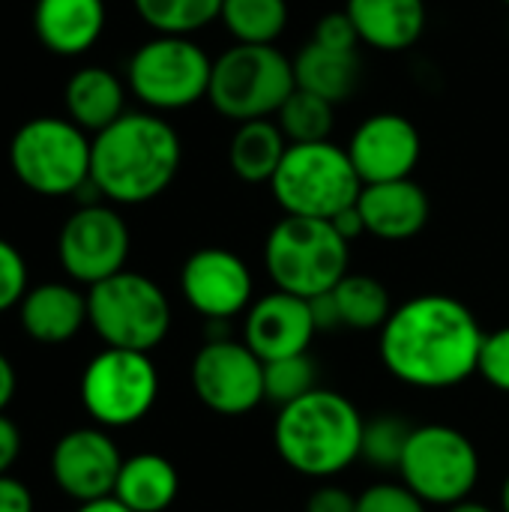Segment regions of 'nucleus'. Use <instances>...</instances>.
<instances>
[{
    "label": "nucleus",
    "mask_w": 509,
    "mask_h": 512,
    "mask_svg": "<svg viewBox=\"0 0 509 512\" xmlns=\"http://www.w3.org/2000/svg\"><path fill=\"white\" fill-rule=\"evenodd\" d=\"M483 327L450 294H417L393 309L378 333L384 369L417 390H453L477 375Z\"/></svg>",
    "instance_id": "nucleus-1"
},
{
    "label": "nucleus",
    "mask_w": 509,
    "mask_h": 512,
    "mask_svg": "<svg viewBox=\"0 0 509 512\" xmlns=\"http://www.w3.org/2000/svg\"><path fill=\"white\" fill-rule=\"evenodd\" d=\"M183 144L177 129L156 111H126L93 135L90 183L102 201L135 207L159 198L177 177Z\"/></svg>",
    "instance_id": "nucleus-2"
},
{
    "label": "nucleus",
    "mask_w": 509,
    "mask_h": 512,
    "mask_svg": "<svg viewBox=\"0 0 509 512\" xmlns=\"http://www.w3.org/2000/svg\"><path fill=\"white\" fill-rule=\"evenodd\" d=\"M363 414L357 405L327 387L279 408L273 444L279 459L300 477L333 480L360 462Z\"/></svg>",
    "instance_id": "nucleus-3"
},
{
    "label": "nucleus",
    "mask_w": 509,
    "mask_h": 512,
    "mask_svg": "<svg viewBox=\"0 0 509 512\" xmlns=\"http://www.w3.org/2000/svg\"><path fill=\"white\" fill-rule=\"evenodd\" d=\"M348 246L327 219L282 216L264 240V270L279 291L315 300L348 276Z\"/></svg>",
    "instance_id": "nucleus-4"
},
{
    "label": "nucleus",
    "mask_w": 509,
    "mask_h": 512,
    "mask_svg": "<svg viewBox=\"0 0 509 512\" xmlns=\"http://www.w3.org/2000/svg\"><path fill=\"white\" fill-rule=\"evenodd\" d=\"M93 138L69 117H33L21 123L9 141V168L15 180L42 195H78L90 183Z\"/></svg>",
    "instance_id": "nucleus-5"
},
{
    "label": "nucleus",
    "mask_w": 509,
    "mask_h": 512,
    "mask_svg": "<svg viewBox=\"0 0 509 512\" xmlns=\"http://www.w3.org/2000/svg\"><path fill=\"white\" fill-rule=\"evenodd\" d=\"M270 192L285 216L330 222L357 204L363 180L357 177L345 147L333 141L291 144L270 180Z\"/></svg>",
    "instance_id": "nucleus-6"
},
{
    "label": "nucleus",
    "mask_w": 509,
    "mask_h": 512,
    "mask_svg": "<svg viewBox=\"0 0 509 512\" xmlns=\"http://www.w3.org/2000/svg\"><path fill=\"white\" fill-rule=\"evenodd\" d=\"M297 90L294 60L276 45H231L213 60L207 102L234 123L267 120Z\"/></svg>",
    "instance_id": "nucleus-7"
},
{
    "label": "nucleus",
    "mask_w": 509,
    "mask_h": 512,
    "mask_svg": "<svg viewBox=\"0 0 509 512\" xmlns=\"http://www.w3.org/2000/svg\"><path fill=\"white\" fill-rule=\"evenodd\" d=\"M87 324L105 348L150 354L171 330V303L150 276L120 270L87 288Z\"/></svg>",
    "instance_id": "nucleus-8"
},
{
    "label": "nucleus",
    "mask_w": 509,
    "mask_h": 512,
    "mask_svg": "<svg viewBox=\"0 0 509 512\" xmlns=\"http://www.w3.org/2000/svg\"><path fill=\"white\" fill-rule=\"evenodd\" d=\"M213 57L192 36H165L141 42L126 63L129 93L147 111H183L207 99Z\"/></svg>",
    "instance_id": "nucleus-9"
},
{
    "label": "nucleus",
    "mask_w": 509,
    "mask_h": 512,
    "mask_svg": "<svg viewBox=\"0 0 509 512\" xmlns=\"http://www.w3.org/2000/svg\"><path fill=\"white\" fill-rule=\"evenodd\" d=\"M480 471V450L462 429L426 423L414 426L396 474L420 501L447 510L474 495Z\"/></svg>",
    "instance_id": "nucleus-10"
},
{
    "label": "nucleus",
    "mask_w": 509,
    "mask_h": 512,
    "mask_svg": "<svg viewBox=\"0 0 509 512\" xmlns=\"http://www.w3.org/2000/svg\"><path fill=\"white\" fill-rule=\"evenodd\" d=\"M81 405L102 429L141 423L159 399V372L150 354L105 348L81 372Z\"/></svg>",
    "instance_id": "nucleus-11"
},
{
    "label": "nucleus",
    "mask_w": 509,
    "mask_h": 512,
    "mask_svg": "<svg viewBox=\"0 0 509 512\" xmlns=\"http://www.w3.org/2000/svg\"><path fill=\"white\" fill-rule=\"evenodd\" d=\"M192 393L219 417L252 414L264 399V360L243 339H207L189 366Z\"/></svg>",
    "instance_id": "nucleus-12"
},
{
    "label": "nucleus",
    "mask_w": 509,
    "mask_h": 512,
    "mask_svg": "<svg viewBox=\"0 0 509 512\" xmlns=\"http://www.w3.org/2000/svg\"><path fill=\"white\" fill-rule=\"evenodd\" d=\"M132 249L129 225L114 204H81L57 234V258L78 285H99L126 270Z\"/></svg>",
    "instance_id": "nucleus-13"
},
{
    "label": "nucleus",
    "mask_w": 509,
    "mask_h": 512,
    "mask_svg": "<svg viewBox=\"0 0 509 512\" xmlns=\"http://www.w3.org/2000/svg\"><path fill=\"white\" fill-rule=\"evenodd\" d=\"M180 294L204 321H231L246 315L255 300V279L249 264L222 246L192 252L180 267Z\"/></svg>",
    "instance_id": "nucleus-14"
},
{
    "label": "nucleus",
    "mask_w": 509,
    "mask_h": 512,
    "mask_svg": "<svg viewBox=\"0 0 509 512\" xmlns=\"http://www.w3.org/2000/svg\"><path fill=\"white\" fill-rule=\"evenodd\" d=\"M120 468L123 456L102 426L72 429L51 450V480L78 504L111 498Z\"/></svg>",
    "instance_id": "nucleus-15"
},
{
    "label": "nucleus",
    "mask_w": 509,
    "mask_h": 512,
    "mask_svg": "<svg viewBox=\"0 0 509 512\" xmlns=\"http://www.w3.org/2000/svg\"><path fill=\"white\" fill-rule=\"evenodd\" d=\"M345 150L363 186L390 183L414 174L423 156V138L405 114L378 111L354 129Z\"/></svg>",
    "instance_id": "nucleus-16"
},
{
    "label": "nucleus",
    "mask_w": 509,
    "mask_h": 512,
    "mask_svg": "<svg viewBox=\"0 0 509 512\" xmlns=\"http://www.w3.org/2000/svg\"><path fill=\"white\" fill-rule=\"evenodd\" d=\"M315 336L318 324L312 315V303L279 288L255 297L243 315V342L264 363L309 354Z\"/></svg>",
    "instance_id": "nucleus-17"
},
{
    "label": "nucleus",
    "mask_w": 509,
    "mask_h": 512,
    "mask_svg": "<svg viewBox=\"0 0 509 512\" xmlns=\"http://www.w3.org/2000/svg\"><path fill=\"white\" fill-rule=\"evenodd\" d=\"M357 207L363 213L366 234L384 243H405L417 237L432 216L429 195L414 177L363 186Z\"/></svg>",
    "instance_id": "nucleus-18"
},
{
    "label": "nucleus",
    "mask_w": 509,
    "mask_h": 512,
    "mask_svg": "<svg viewBox=\"0 0 509 512\" xmlns=\"http://www.w3.org/2000/svg\"><path fill=\"white\" fill-rule=\"evenodd\" d=\"M105 0H36L33 30L57 57L87 54L105 33Z\"/></svg>",
    "instance_id": "nucleus-19"
},
{
    "label": "nucleus",
    "mask_w": 509,
    "mask_h": 512,
    "mask_svg": "<svg viewBox=\"0 0 509 512\" xmlns=\"http://www.w3.org/2000/svg\"><path fill=\"white\" fill-rule=\"evenodd\" d=\"M18 321L33 342L63 345L87 324V294L66 282H42L27 288L18 303Z\"/></svg>",
    "instance_id": "nucleus-20"
},
{
    "label": "nucleus",
    "mask_w": 509,
    "mask_h": 512,
    "mask_svg": "<svg viewBox=\"0 0 509 512\" xmlns=\"http://www.w3.org/2000/svg\"><path fill=\"white\" fill-rule=\"evenodd\" d=\"M345 12L351 15L360 42L399 54L420 42L426 30V0H345Z\"/></svg>",
    "instance_id": "nucleus-21"
},
{
    "label": "nucleus",
    "mask_w": 509,
    "mask_h": 512,
    "mask_svg": "<svg viewBox=\"0 0 509 512\" xmlns=\"http://www.w3.org/2000/svg\"><path fill=\"white\" fill-rule=\"evenodd\" d=\"M126 93V81L105 66L75 69L63 90L66 117L87 135H96L126 114Z\"/></svg>",
    "instance_id": "nucleus-22"
},
{
    "label": "nucleus",
    "mask_w": 509,
    "mask_h": 512,
    "mask_svg": "<svg viewBox=\"0 0 509 512\" xmlns=\"http://www.w3.org/2000/svg\"><path fill=\"white\" fill-rule=\"evenodd\" d=\"M294 81L300 90L327 99L330 105L348 102L363 81V60L357 51H336L309 42L294 57Z\"/></svg>",
    "instance_id": "nucleus-23"
},
{
    "label": "nucleus",
    "mask_w": 509,
    "mask_h": 512,
    "mask_svg": "<svg viewBox=\"0 0 509 512\" xmlns=\"http://www.w3.org/2000/svg\"><path fill=\"white\" fill-rule=\"evenodd\" d=\"M180 495V474L159 453H135L123 459L114 498L132 512H165Z\"/></svg>",
    "instance_id": "nucleus-24"
},
{
    "label": "nucleus",
    "mask_w": 509,
    "mask_h": 512,
    "mask_svg": "<svg viewBox=\"0 0 509 512\" xmlns=\"http://www.w3.org/2000/svg\"><path fill=\"white\" fill-rule=\"evenodd\" d=\"M288 147H291L288 138L270 117L237 123L231 144H228V165L237 180L252 183V186H261V183L270 186Z\"/></svg>",
    "instance_id": "nucleus-25"
},
{
    "label": "nucleus",
    "mask_w": 509,
    "mask_h": 512,
    "mask_svg": "<svg viewBox=\"0 0 509 512\" xmlns=\"http://www.w3.org/2000/svg\"><path fill=\"white\" fill-rule=\"evenodd\" d=\"M330 294L336 300L342 327L357 333H381L396 309L387 285L369 273H348Z\"/></svg>",
    "instance_id": "nucleus-26"
},
{
    "label": "nucleus",
    "mask_w": 509,
    "mask_h": 512,
    "mask_svg": "<svg viewBox=\"0 0 509 512\" xmlns=\"http://www.w3.org/2000/svg\"><path fill=\"white\" fill-rule=\"evenodd\" d=\"M288 15V0H225L219 21L240 45H276Z\"/></svg>",
    "instance_id": "nucleus-27"
},
{
    "label": "nucleus",
    "mask_w": 509,
    "mask_h": 512,
    "mask_svg": "<svg viewBox=\"0 0 509 512\" xmlns=\"http://www.w3.org/2000/svg\"><path fill=\"white\" fill-rule=\"evenodd\" d=\"M225 0H132L138 18L165 36H192L219 21Z\"/></svg>",
    "instance_id": "nucleus-28"
},
{
    "label": "nucleus",
    "mask_w": 509,
    "mask_h": 512,
    "mask_svg": "<svg viewBox=\"0 0 509 512\" xmlns=\"http://www.w3.org/2000/svg\"><path fill=\"white\" fill-rule=\"evenodd\" d=\"M276 126L288 138V144H315V141H330L333 126H336V105L327 99L294 90L285 105L276 111Z\"/></svg>",
    "instance_id": "nucleus-29"
},
{
    "label": "nucleus",
    "mask_w": 509,
    "mask_h": 512,
    "mask_svg": "<svg viewBox=\"0 0 509 512\" xmlns=\"http://www.w3.org/2000/svg\"><path fill=\"white\" fill-rule=\"evenodd\" d=\"M414 426L402 414H375L363 426L360 459L375 471H399Z\"/></svg>",
    "instance_id": "nucleus-30"
},
{
    "label": "nucleus",
    "mask_w": 509,
    "mask_h": 512,
    "mask_svg": "<svg viewBox=\"0 0 509 512\" xmlns=\"http://www.w3.org/2000/svg\"><path fill=\"white\" fill-rule=\"evenodd\" d=\"M312 390H318V366L309 354H297V357H282V360H270L264 363V393L267 402L285 408L303 396H309Z\"/></svg>",
    "instance_id": "nucleus-31"
},
{
    "label": "nucleus",
    "mask_w": 509,
    "mask_h": 512,
    "mask_svg": "<svg viewBox=\"0 0 509 512\" xmlns=\"http://www.w3.org/2000/svg\"><path fill=\"white\" fill-rule=\"evenodd\" d=\"M357 512H429V504L420 501L402 480H381L357 495Z\"/></svg>",
    "instance_id": "nucleus-32"
},
{
    "label": "nucleus",
    "mask_w": 509,
    "mask_h": 512,
    "mask_svg": "<svg viewBox=\"0 0 509 512\" xmlns=\"http://www.w3.org/2000/svg\"><path fill=\"white\" fill-rule=\"evenodd\" d=\"M477 375L498 393L509 396V324L486 333L483 348H480V363Z\"/></svg>",
    "instance_id": "nucleus-33"
},
{
    "label": "nucleus",
    "mask_w": 509,
    "mask_h": 512,
    "mask_svg": "<svg viewBox=\"0 0 509 512\" xmlns=\"http://www.w3.org/2000/svg\"><path fill=\"white\" fill-rule=\"evenodd\" d=\"M27 294V264L24 255L0 237V315L15 309Z\"/></svg>",
    "instance_id": "nucleus-34"
},
{
    "label": "nucleus",
    "mask_w": 509,
    "mask_h": 512,
    "mask_svg": "<svg viewBox=\"0 0 509 512\" xmlns=\"http://www.w3.org/2000/svg\"><path fill=\"white\" fill-rule=\"evenodd\" d=\"M312 42L327 45V48H336V51H357L360 33H357L351 15L345 9H333V12H327V15L318 18L315 33H312Z\"/></svg>",
    "instance_id": "nucleus-35"
},
{
    "label": "nucleus",
    "mask_w": 509,
    "mask_h": 512,
    "mask_svg": "<svg viewBox=\"0 0 509 512\" xmlns=\"http://www.w3.org/2000/svg\"><path fill=\"white\" fill-rule=\"evenodd\" d=\"M303 512H357V495H351L342 486L327 483L306 498Z\"/></svg>",
    "instance_id": "nucleus-36"
},
{
    "label": "nucleus",
    "mask_w": 509,
    "mask_h": 512,
    "mask_svg": "<svg viewBox=\"0 0 509 512\" xmlns=\"http://www.w3.org/2000/svg\"><path fill=\"white\" fill-rule=\"evenodd\" d=\"M0 512H33L30 489L9 474L0 477Z\"/></svg>",
    "instance_id": "nucleus-37"
},
{
    "label": "nucleus",
    "mask_w": 509,
    "mask_h": 512,
    "mask_svg": "<svg viewBox=\"0 0 509 512\" xmlns=\"http://www.w3.org/2000/svg\"><path fill=\"white\" fill-rule=\"evenodd\" d=\"M18 456H21V432L6 414H0V477L9 474Z\"/></svg>",
    "instance_id": "nucleus-38"
},
{
    "label": "nucleus",
    "mask_w": 509,
    "mask_h": 512,
    "mask_svg": "<svg viewBox=\"0 0 509 512\" xmlns=\"http://www.w3.org/2000/svg\"><path fill=\"white\" fill-rule=\"evenodd\" d=\"M309 303H312V315H315L318 333L321 330H339L342 327V318H339V309H336V300H333L330 291L321 294V297H315V300H309Z\"/></svg>",
    "instance_id": "nucleus-39"
},
{
    "label": "nucleus",
    "mask_w": 509,
    "mask_h": 512,
    "mask_svg": "<svg viewBox=\"0 0 509 512\" xmlns=\"http://www.w3.org/2000/svg\"><path fill=\"white\" fill-rule=\"evenodd\" d=\"M333 222V228L348 240V243H354L357 237H363L366 234V222H363V213H360V207L354 204V207H348V210H342L336 219H330Z\"/></svg>",
    "instance_id": "nucleus-40"
},
{
    "label": "nucleus",
    "mask_w": 509,
    "mask_h": 512,
    "mask_svg": "<svg viewBox=\"0 0 509 512\" xmlns=\"http://www.w3.org/2000/svg\"><path fill=\"white\" fill-rule=\"evenodd\" d=\"M15 387H18V378H15V366L9 363V357L0 351V414L9 408V402L15 399Z\"/></svg>",
    "instance_id": "nucleus-41"
},
{
    "label": "nucleus",
    "mask_w": 509,
    "mask_h": 512,
    "mask_svg": "<svg viewBox=\"0 0 509 512\" xmlns=\"http://www.w3.org/2000/svg\"><path fill=\"white\" fill-rule=\"evenodd\" d=\"M75 512H132L126 504H120L114 495L111 498H99V501H87V504H78Z\"/></svg>",
    "instance_id": "nucleus-42"
},
{
    "label": "nucleus",
    "mask_w": 509,
    "mask_h": 512,
    "mask_svg": "<svg viewBox=\"0 0 509 512\" xmlns=\"http://www.w3.org/2000/svg\"><path fill=\"white\" fill-rule=\"evenodd\" d=\"M447 512H495L489 504H480V501H462V504H453V507H447Z\"/></svg>",
    "instance_id": "nucleus-43"
},
{
    "label": "nucleus",
    "mask_w": 509,
    "mask_h": 512,
    "mask_svg": "<svg viewBox=\"0 0 509 512\" xmlns=\"http://www.w3.org/2000/svg\"><path fill=\"white\" fill-rule=\"evenodd\" d=\"M501 512H509V474L507 480L501 483Z\"/></svg>",
    "instance_id": "nucleus-44"
},
{
    "label": "nucleus",
    "mask_w": 509,
    "mask_h": 512,
    "mask_svg": "<svg viewBox=\"0 0 509 512\" xmlns=\"http://www.w3.org/2000/svg\"><path fill=\"white\" fill-rule=\"evenodd\" d=\"M504 3H507V6H509V0H504Z\"/></svg>",
    "instance_id": "nucleus-45"
},
{
    "label": "nucleus",
    "mask_w": 509,
    "mask_h": 512,
    "mask_svg": "<svg viewBox=\"0 0 509 512\" xmlns=\"http://www.w3.org/2000/svg\"><path fill=\"white\" fill-rule=\"evenodd\" d=\"M507 30H509V21H507Z\"/></svg>",
    "instance_id": "nucleus-46"
}]
</instances>
